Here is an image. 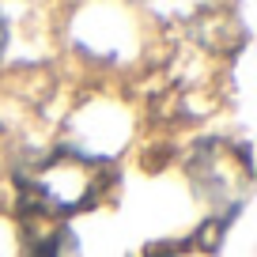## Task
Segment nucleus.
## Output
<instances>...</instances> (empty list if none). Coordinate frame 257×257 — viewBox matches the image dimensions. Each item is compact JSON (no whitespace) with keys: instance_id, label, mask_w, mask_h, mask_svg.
<instances>
[{"instance_id":"obj_1","label":"nucleus","mask_w":257,"mask_h":257,"mask_svg":"<svg viewBox=\"0 0 257 257\" xmlns=\"http://www.w3.org/2000/svg\"><path fill=\"white\" fill-rule=\"evenodd\" d=\"M19 204L27 219H61L87 212L102 201L113 185V163L98 155L61 148L38 155L19 170Z\"/></svg>"},{"instance_id":"obj_2","label":"nucleus","mask_w":257,"mask_h":257,"mask_svg":"<svg viewBox=\"0 0 257 257\" xmlns=\"http://www.w3.org/2000/svg\"><path fill=\"white\" fill-rule=\"evenodd\" d=\"M189 178L201 185L208 201L227 204V212H238L253 185V163L246 148H234L227 140H204L189 159Z\"/></svg>"},{"instance_id":"obj_3","label":"nucleus","mask_w":257,"mask_h":257,"mask_svg":"<svg viewBox=\"0 0 257 257\" xmlns=\"http://www.w3.org/2000/svg\"><path fill=\"white\" fill-rule=\"evenodd\" d=\"M23 257H80V238L68 223L53 219V223H27V249Z\"/></svg>"},{"instance_id":"obj_4","label":"nucleus","mask_w":257,"mask_h":257,"mask_svg":"<svg viewBox=\"0 0 257 257\" xmlns=\"http://www.w3.org/2000/svg\"><path fill=\"white\" fill-rule=\"evenodd\" d=\"M137 257H182V249H178L174 242H152V246H144Z\"/></svg>"},{"instance_id":"obj_5","label":"nucleus","mask_w":257,"mask_h":257,"mask_svg":"<svg viewBox=\"0 0 257 257\" xmlns=\"http://www.w3.org/2000/svg\"><path fill=\"white\" fill-rule=\"evenodd\" d=\"M4 42H8V27H4V16H0V53H4Z\"/></svg>"}]
</instances>
